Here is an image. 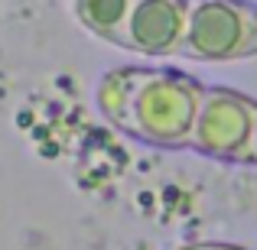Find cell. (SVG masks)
<instances>
[{"label":"cell","instance_id":"6da1fadb","mask_svg":"<svg viewBox=\"0 0 257 250\" xmlns=\"http://www.w3.org/2000/svg\"><path fill=\"white\" fill-rule=\"evenodd\" d=\"M199 78L160 65H124L98 82V111L131 140L163 150H182L202 101Z\"/></svg>","mask_w":257,"mask_h":250},{"label":"cell","instance_id":"7a4b0ae2","mask_svg":"<svg viewBox=\"0 0 257 250\" xmlns=\"http://www.w3.org/2000/svg\"><path fill=\"white\" fill-rule=\"evenodd\" d=\"M179 56L195 62H241L257 56V7L244 0H189Z\"/></svg>","mask_w":257,"mask_h":250},{"label":"cell","instance_id":"3957f363","mask_svg":"<svg viewBox=\"0 0 257 250\" xmlns=\"http://www.w3.org/2000/svg\"><path fill=\"white\" fill-rule=\"evenodd\" d=\"M257 127V101L231 88H202V101L189 133V150L225 163H247Z\"/></svg>","mask_w":257,"mask_h":250},{"label":"cell","instance_id":"277c9868","mask_svg":"<svg viewBox=\"0 0 257 250\" xmlns=\"http://www.w3.org/2000/svg\"><path fill=\"white\" fill-rule=\"evenodd\" d=\"M189 0H134L114 46L147 59L179 56Z\"/></svg>","mask_w":257,"mask_h":250},{"label":"cell","instance_id":"5b68a950","mask_svg":"<svg viewBox=\"0 0 257 250\" xmlns=\"http://www.w3.org/2000/svg\"><path fill=\"white\" fill-rule=\"evenodd\" d=\"M134 0H75V17L91 36L114 43Z\"/></svg>","mask_w":257,"mask_h":250},{"label":"cell","instance_id":"8992f818","mask_svg":"<svg viewBox=\"0 0 257 250\" xmlns=\"http://www.w3.org/2000/svg\"><path fill=\"white\" fill-rule=\"evenodd\" d=\"M244 166H257V127H254V140H251V153H247Z\"/></svg>","mask_w":257,"mask_h":250},{"label":"cell","instance_id":"52a82bcc","mask_svg":"<svg viewBox=\"0 0 257 250\" xmlns=\"http://www.w3.org/2000/svg\"><path fill=\"white\" fill-rule=\"evenodd\" d=\"M202 250H244V247H231V244H202Z\"/></svg>","mask_w":257,"mask_h":250},{"label":"cell","instance_id":"ba28073f","mask_svg":"<svg viewBox=\"0 0 257 250\" xmlns=\"http://www.w3.org/2000/svg\"><path fill=\"white\" fill-rule=\"evenodd\" d=\"M179 250H202V244H186V247H179Z\"/></svg>","mask_w":257,"mask_h":250},{"label":"cell","instance_id":"9c48e42d","mask_svg":"<svg viewBox=\"0 0 257 250\" xmlns=\"http://www.w3.org/2000/svg\"><path fill=\"white\" fill-rule=\"evenodd\" d=\"M244 4H251V7H257V0H244Z\"/></svg>","mask_w":257,"mask_h":250}]
</instances>
